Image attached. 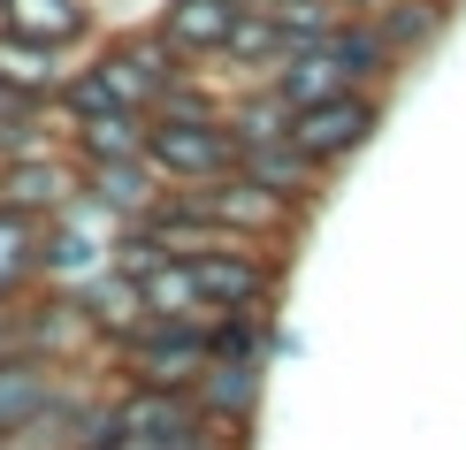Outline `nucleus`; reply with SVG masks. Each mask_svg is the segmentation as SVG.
<instances>
[{
	"label": "nucleus",
	"mask_w": 466,
	"mask_h": 450,
	"mask_svg": "<svg viewBox=\"0 0 466 450\" xmlns=\"http://www.w3.org/2000/svg\"><path fill=\"white\" fill-rule=\"evenodd\" d=\"M69 298H76V313L92 321L100 351H115V344L130 336V328L146 321V290H138V275H123V267H100V275H92V283H76Z\"/></svg>",
	"instance_id": "f8f14e48"
},
{
	"label": "nucleus",
	"mask_w": 466,
	"mask_h": 450,
	"mask_svg": "<svg viewBox=\"0 0 466 450\" xmlns=\"http://www.w3.org/2000/svg\"><path fill=\"white\" fill-rule=\"evenodd\" d=\"M367 24L382 31L390 62H413V54L443 31V0H375V15H367Z\"/></svg>",
	"instance_id": "f3484780"
},
{
	"label": "nucleus",
	"mask_w": 466,
	"mask_h": 450,
	"mask_svg": "<svg viewBox=\"0 0 466 450\" xmlns=\"http://www.w3.org/2000/svg\"><path fill=\"white\" fill-rule=\"evenodd\" d=\"M375 130H382V92L375 85H344V92H329L314 107H290V145L329 175L344 161H360L375 145Z\"/></svg>",
	"instance_id": "20e7f679"
},
{
	"label": "nucleus",
	"mask_w": 466,
	"mask_h": 450,
	"mask_svg": "<svg viewBox=\"0 0 466 450\" xmlns=\"http://www.w3.org/2000/svg\"><path fill=\"white\" fill-rule=\"evenodd\" d=\"M69 62L76 54H62V46H38V38H24V31H0V92L24 100V107H54Z\"/></svg>",
	"instance_id": "9b49d317"
},
{
	"label": "nucleus",
	"mask_w": 466,
	"mask_h": 450,
	"mask_svg": "<svg viewBox=\"0 0 466 450\" xmlns=\"http://www.w3.org/2000/svg\"><path fill=\"white\" fill-rule=\"evenodd\" d=\"M238 168L252 175V184H268L276 199H290V206H306L314 214L321 206V184H329V168H314L290 138H268V145H238Z\"/></svg>",
	"instance_id": "4468645a"
},
{
	"label": "nucleus",
	"mask_w": 466,
	"mask_h": 450,
	"mask_svg": "<svg viewBox=\"0 0 466 450\" xmlns=\"http://www.w3.org/2000/svg\"><path fill=\"white\" fill-rule=\"evenodd\" d=\"M85 168V199L92 206H107L115 222H146L153 206H161V175H153V161L146 153H123V161H76Z\"/></svg>",
	"instance_id": "6e6552de"
},
{
	"label": "nucleus",
	"mask_w": 466,
	"mask_h": 450,
	"mask_svg": "<svg viewBox=\"0 0 466 450\" xmlns=\"http://www.w3.org/2000/svg\"><path fill=\"white\" fill-rule=\"evenodd\" d=\"M177 199H184L191 214H207L215 229H229V237H245V245H276V252H290V245H299V229H306V206L276 199V191L252 184L245 168H222V175H207V184L177 191Z\"/></svg>",
	"instance_id": "f03ea898"
},
{
	"label": "nucleus",
	"mask_w": 466,
	"mask_h": 450,
	"mask_svg": "<svg viewBox=\"0 0 466 450\" xmlns=\"http://www.w3.org/2000/svg\"><path fill=\"white\" fill-rule=\"evenodd\" d=\"M76 191H85V168H76V153H69L62 138H46V145L8 153V161H0V206H8V214L54 222Z\"/></svg>",
	"instance_id": "0eeeda50"
},
{
	"label": "nucleus",
	"mask_w": 466,
	"mask_h": 450,
	"mask_svg": "<svg viewBox=\"0 0 466 450\" xmlns=\"http://www.w3.org/2000/svg\"><path fill=\"white\" fill-rule=\"evenodd\" d=\"M146 161L168 191H191L207 175L238 168V138L222 115H191V107H153L146 115Z\"/></svg>",
	"instance_id": "7ed1b4c3"
},
{
	"label": "nucleus",
	"mask_w": 466,
	"mask_h": 450,
	"mask_svg": "<svg viewBox=\"0 0 466 450\" xmlns=\"http://www.w3.org/2000/svg\"><path fill=\"white\" fill-rule=\"evenodd\" d=\"M0 31H24L38 46L76 54V46L100 38V8L92 0H0Z\"/></svg>",
	"instance_id": "1a4fd4ad"
},
{
	"label": "nucleus",
	"mask_w": 466,
	"mask_h": 450,
	"mask_svg": "<svg viewBox=\"0 0 466 450\" xmlns=\"http://www.w3.org/2000/svg\"><path fill=\"white\" fill-rule=\"evenodd\" d=\"M229 24H238V0H161V15H153V31H161L191 69L222 54Z\"/></svg>",
	"instance_id": "ddd939ff"
},
{
	"label": "nucleus",
	"mask_w": 466,
	"mask_h": 450,
	"mask_svg": "<svg viewBox=\"0 0 466 450\" xmlns=\"http://www.w3.org/2000/svg\"><path fill=\"white\" fill-rule=\"evenodd\" d=\"M146 290V313H199L207 321V305H199V283H191V267L184 260H161V267H146L138 275Z\"/></svg>",
	"instance_id": "6ab92c4d"
},
{
	"label": "nucleus",
	"mask_w": 466,
	"mask_h": 450,
	"mask_svg": "<svg viewBox=\"0 0 466 450\" xmlns=\"http://www.w3.org/2000/svg\"><path fill=\"white\" fill-rule=\"evenodd\" d=\"M92 69L115 85V100H123V107L153 115L168 92H177V76H184L191 62H184V54L146 24V31H115V38H100V46H92Z\"/></svg>",
	"instance_id": "423d86ee"
},
{
	"label": "nucleus",
	"mask_w": 466,
	"mask_h": 450,
	"mask_svg": "<svg viewBox=\"0 0 466 450\" xmlns=\"http://www.w3.org/2000/svg\"><path fill=\"white\" fill-rule=\"evenodd\" d=\"M62 145L76 161H123V153H146V115L115 107V115H85V123H62Z\"/></svg>",
	"instance_id": "dca6fc26"
},
{
	"label": "nucleus",
	"mask_w": 466,
	"mask_h": 450,
	"mask_svg": "<svg viewBox=\"0 0 466 450\" xmlns=\"http://www.w3.org/2000/svg\"><path fill=\"white\" fill-rule=\"evenodd\" d=\"M38 283V222L0 206V298H24Z\"/></svg>",
	"instance_id": "a211bd4d"
},
{
	"label": "nucleus",
	"mask_w": 466,
	"mask_h": 450,
	"mask_svg": "<svg viewBox=\"0 0 466 450\" xmlns=\"http://www.w3.org/2000/svg\"><path fill=\"white\" fill-rule=\"evenodd\" d=\"M0 115H24V100H8V92H0Z\"/></svg>",
	"instance_id": "aec40b11"
},
{
	"label": "nucleus",
	"mask_w": 466,
	"mask_h": 450,
	"mask_svg": "<svg viewBox=\"0 0 466 450\" xmlns=\"http://www.w3.org/2000/svg\"><path fill=\"white\" fill-rule=\"evenodd\" d=\"M100 382H115L107 359H38V351L0 359V435H8V427L46 420L54 405L85 397V389H100Z\"/></svg>",
	"instance_id": "39448f33"
},
{
	"label": "nucleus",
	"mask_w": 466,
	"mask_h": 450,
	"mask_svg": "<svg viewBox=\"0 0 466 450\" xmlns=\"http://www.w3.org/2000/svg\"><path fill=\"white\" fill-rule=\"evenodd\" d=\"M260 389H268V366L260 359H207L199 382H191V397H199L207 420L252 427V420H260Z\"/></svg>",
	"instance_id": "9d476101"
},
{
	"label": "nucleus",
	"mask_w": 466,
	"mask_h": 450,
	"mask_svg": "<svg viewBox=\"0 0 466 450\" xmlns=\"http://www.w3.org/2000/svg\"><path fill=\"white\" fill-rule=\"evenodd\" d=\"M100 405H107V382L85 389V397H69V405H54V413L31 420V427H8V435H0V450H85V443H92V420H100Z\"/></svg>",
	"instance_id": "2eb2a0df"
},
{
	"label": "nucleus",
	"mask_w": 466,
	"mask_h": 450,
	"mask_svg": "<svg viewBox=\"0 0 466 450\" xmlns=\"http://www.w3.org/2000/svg\"><path fill=\"white\" fill-rule=\"evenodd\" d=\"M207 359H215V344H207L199 313H146V321L107 351V375L138 382V389H191Z\"/></svg>",
	"instance_id": "f257e3e1"
}]
</instances>
